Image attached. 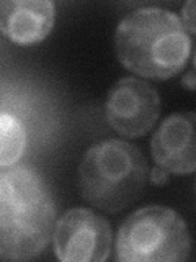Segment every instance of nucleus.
I'll return each instance as SVG.
<instances>
[{
	"label": "nucleus",
	"mask_w": 196,
	"mask_h": 262,
	"mask_svg": "<svg viewBox=\"0 0 196 262\" xmlns=\"http://www.w3.org/2000/svg\"><path fill=\"white\" fill-rule=\"evenodd\" d=\"M56 207L46 182L23 164L0 167V259L28 260L53 236Z\"/></svg>",
	"instance_id": "obj_1"
},
{
	"label": "nucleus",
	"mask_w": 196,
	"mask_h": 262,
	"mask_svg": "<svg viewBox=\"0 0 196 262\" xmlns=\"http://www.w3.org/2000/svg\"><path fill=\"white\" fill-rule=\"evenodd\" d=\"M118 61L149 79H168L185 68L191 36L174 12L145 7L126 15L114 33Z\"/></svg>",
	"instance_id": "obj_2"
},
{
	"label": "nucleus",
	"mask_w": 196,
	"mask_h": 262,
	"mask_svg": "<svg viewBox=\"0 0 196 262\" xmlns=\"http://www.w3.org/2000/svg\"><path fill=\"white\" fill-rule=\"evenodd\" d=\"M147 162L134 144L106 139L85 152L79 167L84 200L106 213L128 208L142 193Z\"/></svg>",
	"instance_id": "obj_3"
},
{
	"label": "nucleus",
	"mask_w": 196,
	"mask_h": 262,
	"mask_svg": "<svg viewBox=\"0 0 196 262\" xmlns=\"http://www.w3.org/2000/svg\"><path fill=\"white\" fill-rule=\"evenodd\" d=\"M191 239L175 210L149 205L125 220L116 239L121 262H180L190 257Z\"/></svg>",
	"instance_id": "obj_4"
},
{
	"label": "nucleus",
	"mask_w": 196,
	"mask_h": 262,
	"mask_svg": "<svg viewBox=\"0 0 196 262\" xmlns=\"http://www.w3.org/2000/svg\"><path fill=\"white\" fill-rule=\"evenodd\" d=\"M54 252L64 262H102L111 249V226L87 208H72L54 228Z\"/></svg>",
	"instance_id": "obj_5"
},
{
	"label": "nucleus",
	"mask_w": 196,
	"mask_h": 262,
	"mask_svg": "<svg viewBox=\"0 0 196 262\" xmlns=\"http://www.w3.org/2000/svg\"><path fill=\"white\" fill-rule=\"evenodd\" d=\"M106 121L128 138L144 136L160 115V98L147 82L125 77L113 85L105 106Z\"/></svg>",
	"instance_id": "obj_6"
},
{
	"label": "nucleus",
	"mask_w": 196,
	"mask_h": 262,
	"mask_svg": "<svg viewBox=\"0 0 196 262\" xmlns=\"http://www.w3.org/2000/svg\"><path fill=\"white\" fill-rule=\"evenodd\" d=\"M155 164L172 174H193L196 170L194 158V113L178 112L155 131L151 143Z\"/></svg>",
	"instance_id": "obj_7"
},
{
	"label": "nucleus",
	"mask_w": 196,
	"mask_h": 262,
	"mask_svg": "<svg viewBox=\"0 0 196 262\" xmlns=\"http://www.w3.org/2000/svg\"><path fill=\"white\" fill-rule=\"evenodd\" d=\"M54 5L47 0H0V31L18 45L43 41L54 27Z\"/></svg>",
	"instance_id": "obj_8"
},
{
	"label": "nucleus",
	"mask_w": 196,
	"mask_h": 262,
	"mask_svg": "<svg viewBox=\"0 0 196 262\" xmlns=\"http://www.w3.org/2000/svg\"><path fill=\"white\" fill-rule=\"evenodd\" d=\"M27 133L21 121L8 113H0V167L13 166L24 152Z\"/></svg>",
	"instance_id": "obj_9"
},
{
	"label": "nucleus",
	"mask_w": 196,
	"mask_h": 262,
	"mask_svg": "<svg viewBox=\"0 0 196 262\" xmlns=\"http://www.w3.org/2000/svg\"><path fill=\"white\" fill-rule=\"evenodd\" d=\"M183 20L182 23L185 25L186 31L193 35L194 33V4L193 2H188L185 7H183Z\"/></svg>",
	"instance_id": "obj_10"
},
{
	"label": "nucleus",
	"mask_w": 196,
	"mask_h": 262,
	"mask_svg": "<svg viewBox=\"0 0 196 262\" xmlns=\"http://www.w3.org/2000/svg\"><path fill=\"white\" fill-rule=\"evenodd\" d=\"M167 177H168V174L163 169H154L152 170V174H151V179H152V182L154 184H157V185H163L167 182Z\"/></svg>",
	"instance_id": "obj_11"
},
{
	"label": "nucleus",
	"mask_w": 196,
	"mask_h": 262,
	"mask_svg": "<svg viewBox=\"0 0 196 262\" xmlns=\"http://www.w3.org/2000/svg\"><path fill=\"white\" fill-rule=\"evenodd\" d=\"M183 84H186L190 89H194V84H193V71L188 74V76L185 77V80H183Z\"/></svg>",
	"instance_id": "obj_12"
}]
</instances>
